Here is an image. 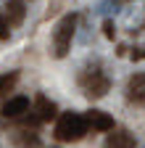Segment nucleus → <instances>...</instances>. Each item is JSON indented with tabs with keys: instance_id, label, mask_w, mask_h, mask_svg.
<instances>
[{
	"instance_id": "nucleus-9",
	"label": "nucleus",
	"mask_w": 145,
	"mask_h": 148,
	"mask_svg": "<svg viewBox=\"0 0 145 148\" xmlns=\"http://www.w3.org/2000/svg\"><path fill=\"white\" fill-rule=\"evenodd\" d=\"M24 16H27L24 0H5V21H8V27L24 24Z\"/></svg>"
},
{
	"instance_id": "nucleus-7",
	"label": "nucleus",
	"mask_w": 145,
	"mask_h": 148,
	"mask_svg": "<svg viewBox=\"0 0 145 148\" xmlns=\"http://www.w3.org/2000/svg\"><path fill=\"white\" fill-rule=\"evenodd\" d=\"M34 114H37V122H53V119H58V106L40 92L34 98Z\"/></svg>"
},
{
	"instance_id": "nucleus-2",
	"label": "nucleus",
	"mask_w": 145,
	"mask_h": 148,
	"mask_svg": "<svg viewBox=\"0 0 145 148\" xmlns=\"http://www.w3.org/2000/svg\"><path fill=\"white\" fill-rule=\"evenodd\" d=\"M74 29H77V13L61 16V21L56 24V32H53V56L56 58H66L69 56L71 40H74Z\"/></svg>"
},
{
	"instance_id": "nucleus-13",
	"label": "nucleus",
	"mask_w": 145,
	"mask_h": 148,
	"mask_svg": "<svg viewBox=\"0 0 145 148\" xmlns=\"http://www.w3.org/2000/svg\"><path fill=\"white\" fill-rule=\"evenodd\" d=\"M11 37V29H8V21H5V16L0 13V40H8Z\"/></svg>"
},
{
	"instance_id": "nucleus-5",
	"label": "nucleus",
	"mask_w": 145,
	"mask_h": 148,
	"mask_svg": "<svg viewBox=\"0 0 145 148\" xmlns=\"http://www.w3.org/2000/svg\"><path fill=\"white\" fill-rule=\"evenodd\" d=\"M3 119H24V114H29V98L27 95H13L0 106Z\"/></svg>"
},
{
	"instance_id": "nucleus-3",
	"label": "nucleus",
	"mask_w": 145,
	"mask_h": 148,
	"mask_svg": "<svg viewBox=\"0 0 145 148\" xmlns=\"http://www.w3.org/2000/svg\"><path fill=\"white\" fill-rule=\"evenodd\" d=\"M79 85L84 90L87 98H103L108 90H111V79L106 77L100 69H93V71H84L79 77Z\"/></svg>"
},
{
	"instance_id": "nucleus-11",
	"label": "nucleus",
	"mask_w": 145,
	"mask_h": 148,
	"mask_svg": "<svg viewBox=\"0 0 145 148\" xmlns=\"http://www.w3.org/2000/svg\"><path fill=\"white\" fill-rule=\"evenodd\" d=\"M16 82H19V71H8V74L0 77V101H3L8 92L16 87Z\"/></svg>"
},
{
	"instance_id": "nucleus-4",
	"label": "nucleus",
	"mask_w": 145,
	"mask_h": 148,
	"mask_svg": "<svg viewBox=\"0 0 145 148\" xmlns=\"http://www.w3.org/2000/svg\"><path fill=\"white\" fill-rule=\"evenodd\" d=\"M84 119H87V127L95 130V132H114V130H116L114 116L106 114V111H100V108H90V111H84Z\"/></svg>"
},
{
	"instance_id": "nucleus-12",
	"label": "nucleus",
	"mask_w": 145,
	"mask_h": 148,
	"mask_svg": "<svg viewBox=\"0 0 145 148\" xmlns=\"http://www.w3.org/2000/svg\"><path fill=\"white\" fill-rule=\"evenodd\" d=\"M103 34L108 37V40H114V37H116V27H114L111 18H106V21H103Z\"/></svg>"
},
{
	"instance_id": "nucleus-1",
	"label": "nucleus",
	"mask_w": 145,
	"mask_h": 148,
	"mask_svg": "<svg viewBox=\"0 0 145 148\" xmlns=\"http://www.w3.org/2000/svg\"><path fill=\"white\" fill-rule=\"evenodd\" d=\"M87 119L84 114H77V111H63L58 114L56 119V130H53V135H56L58 143H77L87 135Z\"/></svg>"
},
{
	"instance_id": "nucleus-8",
	"label": "nucleus",
	"mask_w": 145,
	"mask_h": 148,
	"mask_svg": "<svg viewBox=\"0 0 145 148\" xmlns=\"http://www.w3.org/2000/svg\"><path fill=\"white\" fill-rule=\"evenodd\" d=\"M135 145H137V140L129 130H114L103 143V148H135Z\"/></svg>"
},
{
	"instance_id": "nucleus-10",
	"label": "nucleus",
	"mask_w": 145,
	"mask_h": 148,
	"mask_svg": "<svg viewBox=\"0 0 145 148\" xmlns=\"http://www.w3.org/2000/svg\"><path fill=\"white\" fill-rule=\"evenodd\" d=\"M13 145L16 148H42V140L37 132H27V130H19V132H13Z\"/></svg>"
},
{
	"instance_id": "nucleus-6",
	"label": "nucleus",
	"mask_w": 145,
	"mask_h": 148,
	"mask_svg": "<svg viewBox=\"0 0 145 148\" xmlns=\"http://www.w3.org/2000/svg\"><path fill=\"white\" fill-rule=\"evenodd\" d=\"M127 101L135 106L145 103V71H135L129 77V82H127Z\"/></svg>"
}]
</instances>
